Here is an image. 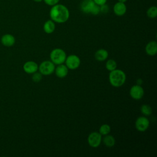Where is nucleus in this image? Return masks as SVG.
<instances>
[{"mask_svg":"<svg viewBox=\"0 0 157 157\" xmlns=\"http://www.w3.org/2000/svg\"><path fill=\"white\" fill-rule=\"evenodd\" d=\"M49 15L50 19L55 23H63L68 20L70 16V13L66 6L58 3L52 6L50 10Z\"/></svg>","mask_w":157,"mask_h":157,"instance_id":"nucleus-1","label":"nucleus"},{"mask_svg":"<svg viewBox=\"0 0 157 157\" xmlns=\"http://www.w3.org/2000/svg\"><path fill=\"white\" fill-rule=\"evenodd\" d=\"M126 76L124 71L121 69H116L110 72L109 80L110 85L114 87H120L126 82Z\"/></svg>","mask_w":157,"mask_h":157,"instance_id":"nucleus-2","label":"nucleus"},{"mask_svg":"<svg viewBox=\"0 0 157 157\" xmlns=\"http://www.w3.org/2000/svg\"><path fill=\"white\" fill-rule=\"evenodd\" d=\"M50 58V61L55 65H59L64 63L66 58V54L63 49L56 48L51 51Z\"/></svg>","mask_w":157,"mask_h":157,"instance_id":"nucleus-3","label":"nucleus"},{"mask_svg":"<svg viewBox=\"0 0 157 157\" xmlns=\"http://www.w3.org/2000/svg\"><path fill=\"white\" fill-rule=\"evenodd\" d=\"M55 69V64L48 60L42 61L38 67V70L42 75H51L54 72Z\"/></svg>","mask_w":157,"mask_h":157,"instance_id":"nucleus-4","label":"nucleus"},{"mask_svg":"<svg viewBox=\"0 0 157 157\" xmlns=\"http://www.w3.org/2000/svg\"><path fill=\"white\" fill-rule=\"evenodd\" d=\"M64 63L69 69L75 70L80 66L81 61L78 56L75 55H70L68 56H66Z\"/></svg>","mask_w":157,"mask_h":157,"instance_id":"nucleus-5","label":"nucleus"},{"mask_svg":"<svg viewBox=\"0 0 157 157\" xmlns=\"http://www.w3.org/2000/svg\"><path fill=\"white\" fill-rule=\"evenodd\" d=\"M102 136L99 133V132H92L88 137L87 141L88 145L93 148L98 147L102 142Z\"/></svg>","mask_w":157,"mask_h":157,"instance_id":"nucleus-6","label":"nucleus"},{"mask_svg":"<svg viewBox=\"0 0 157 157\" xmlns=\"http://www.w3.org/2000/svg\"><path fill=\"white\" fill-rule=\"evenodd\" d=\"M150 126L149 120L144 116L138 117L135 122V127L136 129L140 132L145 131Z\"/></svg>","mask_w":157,"mask_h":157,"instance_id":"nucleus-7","label":"nucleus"},{"mask_svg":"<svg viewBox=\"0 0 157 157\" xmlns=\"http://www.w3.org/2000/svg\"><path fill=\"white\" fill-rule=\"evenodd\" d=\"M129 94L135 100H140L144 95V88L140 85H134L130 88Z\"/></svg>","mask_w":157,"mask_h":157,"instance_id":"nucleus-8","label":"nucleus"},{"mask_svg":"<svg viewBox=\"0 0 157 157\" xmlns=\"http://www.w3.org/2000/svg\"><path fill=\"white\" fill-rule=\"evenodd\" d=\"M96 4L93 0H83L80 4V9L85 13H91Z\"/></svg>","mask_w":157,"mask_h":157,"instance_id":"nucleus-9","label":"nucleus"},{"mask_svg":"<svg viewBox=\"0 0 157 157\" xmlns=\"http://www.w3.org/2000/svg\"><path fill=\"white\" fill-rule=\"evenodd\" d=\"M114 13L118 17L124 15L127 10V7L125 3L117 2H116L113 7Z\"/></svg>","mask_w":157,"mask_h":157,"instance_id":"nucleus-10","label":"nucleus"},{"mask_svg":"<svg viewBox=\"0 0 157 157\" xmlns=\"http://www.w3.org/2000/svg\"><path fill=\"white\" fill-rule=\"evenodd\" d=\"M38 64L33 61H29L26 62L23 66L24 71L27 74H33L37 71L38 70Z\"/></svg>","mask_w":157,"mask_h":157,"instance_id":"nucleus-11","label":"nucleus"},{"mask_svg":"<svg viewBox=\"0 0 157 157\" xmlns=\"http://www.w3.org/2000/svg\"><path fill=\"white\" fill-rule=\"evenodd\" d=\"M55 73L56 77L60 78H63L66 77L69 72V69L67 67V66L63 64H61L59 65H57V67L55 69Z\"/></svg>","mask_w":157,"mask_h":157,"instance_id":"nucleus-12","label":"nucleus"},{"mask_svg":"<svg viewBox=\"0 0 157 157\" xmlns=\"http://www.w3.org/2000/svg\"><path fill=\"white\" fill-rule=\"evenodd\" d=\"M145 53L149 56H155L157 53V43L156 41H150L145 46Z\"/></svg>","mask_w":157,"mask_h":157,"instance_id":"nucleus-13","label":"nucleus"},{"mask_svg":"<svg viewBox=\"0 0 157 157\" xmlns=\"http://www.w3.org/2000/svg\"><path fill=\"white\" fill-rule=\"evenodd\" d=\"M1 41L3 45L6 47H11L15 44V39L12 34H6L2 36Z\"/></svg>","mask_w":157,"mask_h":157,"instance_id":"nucleus-14","label":"nucleus"},{"mask_svg":"<svg viewBox=\"0 0 157 157\" xmlns=\"http://www.w3.org/2000/svg\"><path fill=\"white\" fill-rule=\"evenodd\" d=\"M109 53L107 50L103 48L98 50L94 53V58L98 61H104L107 59Z\"/></svg>","mask_w":157,"mask_h":157,"instance_id":"nucleus-15","label":"nucleus"},{"mask_svg":"<svg viewBox=\"0 0 157 157\" xmlns=\"http://www.w3.org/2000/svg\"><path fill=\"white\" fill-rule=\"evenodd\" d=\"M43 29L47 34H52L55 30V23L50 20H47L43 26Z\"/></svg>","mask_w":157,"mask_h":157,"instance_id":"nucleus-16","label":"nucleus"},{"mask_svg":"<svg viewBox=\"0 0 157 157\" xmlns=\"http://www.w3.org/2000/svg\"><path fill=\"white\" fill-rule=\"evenodd\" d=\"M102 141L107 147H112L115 144V139L114 137L109 134L104 136V137L102 139Z\"/></svg>","mask_w":157,"mask_h":157,"instance_id":"nucleus-17","label":"nucleus"},{"mask_svg":"<svg viewBox=\"0 0 157 157\" xmlns=\"http://www.w3.org/2000/svg\"><path fill=\"white\" fill-rule=\"evenodd\" d=\"M105 68L110 72L116 69L117 68V62L113 59H108L105 63Z\"/></svg>","mask_w":157,"mask_h":157,"instance_id":"nucleus-18","label":"nucleus"},{"mask_svg":"<svg viewBox=\"0 0 157 157\" xmlns=\"http://www.w3.org/2000/svg\"><path fill=\"white\" fill-rule=\"evenodd\" d=\"M111 131V128L108 124H102L99 129V133L101 136H105L109 134Z\"/></svg>","mask_w":157,"mask_h":157,"instance_id":"nucleus-19","label":"nucleus"},{"mask_svg":"<svg viewBox=\"0 0 157 157\" xmlns=\"http://www.w3.org/2000/svg\"><path fill=\"white\" fill-rule=\"evenodd\" d=\"M147 15L150 18H155L157 16V7L155 6L150 7L147 10Z\"/></svg>","mask_w":157,"mask_h":157,"instance_id":"nucleus-20","label":"nucleus"},{"mask_svg":"<svg viewBox=\"0 0 157 157\" xmlns=\"http://www.w3.org/2000/svg\"><path fill=\"white\" fill-rule=\"evenodd\" d=\"M140 112L145 116H150L152 113V109L149 105L144 104L140 107Z\"/></svg>","mask_w":157,"mask_h":157,"instance_id":"nucleus-21","label":"nucleus"},{"mask_svg":"<svg viewBox=\"0 0 157 157\" xmlns=\"http://www.w3.org/2000/svg\"><path fill=\"white\" fill-rule=\"evenodd\" d=\"M42 78V75L40 73V72H34L33 74V75H32V80L33 82H40Z\"/></svg>","mask_w":157,"mask_h":157,"instance_id":"nucleus-22","label":"nucleus"},{"mask_svg":"<svg viewBox=\"0 0 157 157\" xmlns=\"http://www.w3.org/2000/svg\"><path fill=\"white\" fill-rule=\"evenodd\" d=\"M43 1L47 5L49 6H53L58 4L60 0H43Z\"/></svg>","mask_w":157,"mask_h":157,"instance_id":"nucleus-23","label":"nucleus"},{"mask_svg":"<svg viewBox=\"0 0 157 157\" xmlns=\"http://www.w3.org/2000/svg\"><path fill=\"white\" fill-rule=\"evenodd\" d=\"M109 11V7L106 5V4L100 6V12L107 13Z\"/></svg>","mask_w":157,"mask_h":157,"instance_id":"nucleus-24","label":"nucleus"},{"mask_svg":"<svg viewBox=\"0 0 157 157\" xmlns=\"http://www.w3.org/2000/svg\"><path fill=\"white\" fill-rule=\"evenodd\" d=\"M94 1V2L98 5V6H102V5H104L105 4H106L107 0H93Z\"/></svg>","mask_w":157,"mask_h":157,"instance_id":"nucleus-25","label":"nucleus"},{"mask_svg":"<svg viewBox=\"0 0 157 157\" xmlns=\"http://www.w3.org/2000/svg\"><path fill=\"white\" fill-rule=\"evenodd\" d=\"M128 0H118V2H123L125 3Z\"/></svg>","mask_w":157,"mask_h":157,"instance_id":"nucleus-26","label":"nucleus"},{"mask_svg":"<svg viewBox=\"0 0 157 157\" xmlns=\"http://www.w3.org/2000/svg\"><path fill=\"white\" fill-rule=\"evenodd\" d=\"M34 2H40L41 1H42L43 0H33Z\"/></svg>","mask_w":157,"mask_h":157,"instance_id":"nucleus-27","label":"nucleus"}]
</instances>
